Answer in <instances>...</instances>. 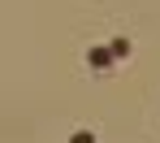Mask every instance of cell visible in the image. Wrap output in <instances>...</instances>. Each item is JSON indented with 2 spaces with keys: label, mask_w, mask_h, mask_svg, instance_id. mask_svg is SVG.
<instances>
[{
  "label": "cell",
  "mask_w": 160,
  "mask_h": 143,
  "mask_svg": "<svg viewBox=\"0 0 160 143\" xmlns=\"http://www.w3.org/2000/svg\"><path fill=\"white\" fill-rule=\"evenodd\" d=\"M108 52H112V57H130V39H112Z\"/></svg>",
  "instance_id": "2"
},
{
  "label": "cell",
  "mask_w": 160,
  "mask_h": 143,
  "mask_svg": "<svg viewBox=\"0 0 160 143\" xmlns=\"http://www.w3.org/2000/svg\"><path fill=\"white\" fill-rule=\"evenodd\" d=\"M87 61H91V65H100V69H108V65H112V52H104V48H91V52H87Z\"/></svg>",
  "instance_id": "1"
},
{
  "label": "cell",
  "mask_w": 160,
  "mask_h": 143,
  "mask_svg": "<svg viewBox=\"0 0 160 143\" xmlns=\"http://www.w3.org/2000/svg\"><path fill=\"white\" fill-rule=\"evenodd\" d=\"M69 143H95V135H91V130H78V135H74Z\"/></svg>",
  "instance_id": "3"
}]
</instances>
